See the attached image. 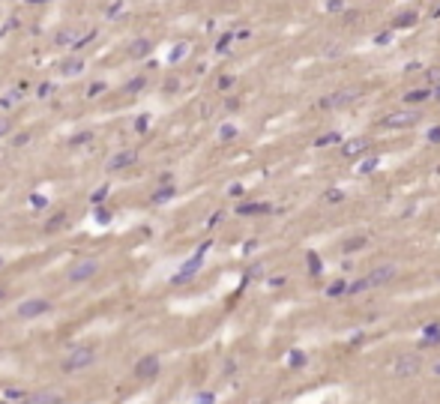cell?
I'll return each instance as SVG.
<instances>
[{"mask_svg": "<svg viewBox=\"0 0 440 404\" xmlns=\"http://www.w3.org/2000/svg\"><path fill=\"white\" fill-rule=\"evenodd\" d=\"M395 266L392 264H384V266H377V270H371L369 276H362V279H356L348 287V294H362V291H371V287H380V284H389V281L395 279Z\"/></svg>", "mask_w": 440, "mask_h": 404, "instance_id": "6da1fadb", "label": "cell"}, {"mask_svg": "<svg viewBox=\"0 0 440 404\" xmlns=\"http://www.w3.org/2000/svg\"><path fill=\"white\" fill-rule=\"evenodd\" d=\"M99 270H102L99 258H81V261H75V264L66 270V281H69V284H84V281H90Z\"/></svg>", "mask_w": 440, "mask_h": 404, "instance_id": "7a4b0ae2", "label": "cell"}, {"mask_svg": "<svg viewBox=\"0 0 440 404\" xmlns=\"http://www.w3.org/2000/svg\"><path fill=\"white\" fill-rule=\"evenodd\" d=\"M93 362H96L93 348H75V351L66 353V359H63V371H66V374H75V371L90 369Z\"/></svg>", "mask_w": 440, "mask_h": 404, "instance_id": "3957f363", "label": "cell"}, {"mask_svg": "<svg viewBox=\"0 0 440 404\" xmlns=\"http://www.w3.org/2000/svg\"><path fill=\"white\" fill-rule=\"evenodd\" d=\"M389 371L395 374V377H416L419 371H423V356H416V353H401L392 365H389Z\"/></svg>", "mask_w": 440, "mask_h": 404, "instance_id": "277c9868", "label": "cell"}, {"mask_svg": "<svg viewBox=\"0 0 440 404\" xmlns=\"http://www.w3.org/2000/svg\"><path fill=\"white\" fill-rule=\"evenodd\" d=\"M356 99H359V90H335L330 96H323L317 102V108H345L351 102H356Z\"/></svg>", "mask_w": 440, "mask_h": 404, "instance_id": "5b68a950", "label": "cell"}, {"mask_svg": "<svg viewBox=\"0 0 440 404\" xmlns=\"http://www.w3.org/2000/svg\"><path fill=\"white\" fill-rule=\"evenodd\" d=\"M48 309H51V305H48V299H42V297L24 299V302L18 305V317H21V320H33V317L45 315Z\"/></svg>", "mask_w": 440, "mask_h": 404, "instance_id": "8992f818", "label": "cell"}, {"mask_svg": "<svg viewBox=\"0 0 440 404\" xmlns=\"http://www.w3.org/2000/svg\"><path fill=\"white\" fill-rule=\"evenodd\" d=\"M162 369V359H159L156 353H150V356H141L138 359V365H135V377L138 380H153Z\"/></svg>", "mask_w": 440, "mask_h": 404, "instance_id": "52a82bcc", "label": "cell"}, {"mask_svg": "<svg viewBox=\"0 0 440 404\" xmlns=\"http://www.w3.org/2000/svg\"><path fill=\"white\" fill-rule=\"evenodd\" d=\"M419 123V114L416 111H395V114H387L384 117V126L387 129H407V126Z\"/></svg>", "mask_w": 440, "mask_h": 404, "instance_id": "ba28073f", "label": "cell"}, {"mask_svg": "<svg viewBox=\"0 0 440 404\" xmlns=\"http://www.w3.org/2000/svg\"><path fill=\"white\" fill-rule=\"evenodd\" d=\"M21 404H63V392L60 389H39L33 395H27Z\"/></svg>", "mask_w": 440, "mask_h": 404, "instance_id": "9c48e42d", "label": "cell"}, {"mask_svg": "<svg viewBox=\"0 0 440 404\" xmlns=\"http://www.w3.org/2000/svg\"><path fill=\"white\" fill-rule=\"evenodd\" d=\"M369 150H371L369 138H351L341 144V156L345 159H356V156H362V153H369Z\"/></svg>", "mask_w": 440, "mask_h": 404, "instance_id": "30bf717a", "label": "cell"}, {"mask_svg": "<svg viewBox=\"0 0 440 404\" xmlns=\"http://www.w3.org/2000/svg\"><path fill=\"white\" fill-rule=\"evenodd\" d=\"M78 42H81V33L75 27H60L54 33V45H60V48H75Z\"/></svg>", "mask_w": 440, "mask_h": 404, "instance_id": "8fae6325", "label": "cell"}, {"mask_svg": "<svg viewBox=\"0 0 440 404\" xmlns=\"http://www.w3.org/2000/svg\"><path fill=\"white\" fill-rule=\"evenodd\" d=\"M135 162H138V153H135V150H123V153L108 159V171H123V168L135 165Z\"/></svg>", "mask_w": 440, "mask_h": 404, "instance_id": "7c38bea8", "label": "cell"}, {"mask_svg": "<svg viewBox=\"0 0 440 404\" xmlns=\"http://www.w3.org/2000/svg\"><path fill=\"white\" fill-rule=\"evenodd\" d=\"M84 69V60H81V57H75V60H63V63H60V75H78V72Z\"/></svg>", "mask_w": 440, "mask_h": 404, "instance_id": "4fadbf2b", "label": "cell"}, {"mask_svg": "<svg viewBox=\"0 0 440 404\" xmlns=\"http://www.w3.org/2000/svg\"><path fill=\"white\" fill-rule=\"evenodd\" d=\"M431 93H434V90H410V93L405 96V102L407 105H419V102H425V99H431Z\"/></svg>", "mask_w": 440, "mask_h": 404, "instance_id": "5bb4252c", "label": "cell"}, {"mask_svg": "<svg viewBox=\"0 0 440 404\" xmlns=\"http://www.w3.org/2000/svg\"><path fill=\"white\" fill-rule=\"evenodd\" d=\"M150 51H153V45H150L147 39H135V42H132V48H129L132 57H147Z\"/></svg>", "mask_w": 440, "mask_h": 404, "instance_id": "9a60e30c", "label": "cell"}, {"mask_svg": "<svg viewBox=\"0 0 440 404\" xmlns=\"http://www.w3.org/2000/svg\"><path fill=\"white\" fill-rule=\"evenodd\" d=\"M195 270H201V252H198V255H195L192 261H189V264H186L183 270H180V276H177V281H180V279H189V276H192Z\"/></svg>", "mask_w": 440, "mask_h": 404, "instance_id": "2e32d148", "label": "cell"}, {"mask_svg": "<svg viewBox=\"0 0 440 404\" xmlns=\"http://www.w3.org/2000/svg\"><path fill=\"white\" fill-rule=\"evenodd\" d=\"M261 213H270L266 204H243L240 207V216H261Z\"/></svg>", "mask_w": 440, "mask_h": 404, "instance_id": "e0dca14e", "label": "cell"}, {"mask_svg": "<svg viewBox=\"0 0 440 404\" xmlns=\"http://www.w3.org/2000/svg\"><path fill=\"white\" fill-rule=\"evenodd\" d=\"M63 225H66V213H57V216H51L42 228H45V230H57V228H63Z\"/></svg>", "mask_w": 440, "mask_h": 404, "instance_id": "ac0fdd59", "label": "cell"}, {"mask_svg": "<svg viewBox=\"0 0 440 404\" xmlns=\"http://www.w3.org/2000/svg\"><path fill=\"white\" fill-rule=\"evenodd\" d=\"M335 141H341V138H338L335 132H327V135H320L315 144H317V147H330V144H335Z\"/></svg>", "mask_w": 440, "mask_h": 404, "instance_id": "d6986e66", "label": "cell"}, {"mask_svg": "<svg viewBox=\"0 0 440 404\" xmlns=\"http://www.w3.org/2000/svg\"><path fill=\"white\" fill-rule=\"evenodd\" d=\"M219 138L222 141H231V138H237V126H222V129H219Z\"/></svg>", "mask_w": 440, "mask_h": 404, "instance_id": "ffe728a7", "label": "cell"}, {"mask_svg": "<svg viewBox=\"0 0 440 404\" xmlns=\"http://www.w3.org/2000/svg\"><path fill=\"white\" fill-rule=\"evenodd\" d=\"M144 84H147V78H144V75H141V78H132V81L126 84V93H135V90H141Z\"/></svg>", "mask_w": 440, "mask_h": 404, "instance_id": "44dd1931", "label": "cell"}, {"mask_svg": "<svg viewBox=\"0 0 440 404\" xmlns=\"http://www.w3.org/2000/svg\"><path fill=\"white\" fill-rule=\"evenodd\" d=\"M327 294H330V297H338V294H348V281H335V284L330 287V291H327Z\"/></svg>", "mask_w": 440, "mask_h": 404, "instance_id": "7402d4cb", "label": "cell"}, {"mask_svg": "<svg viewBox=\"0 0 440 404\" xmlns=\"http://www.w3.org/2000/svg\"><path fill=\"white\" fill-rule=\"evenodd\" d=\"M9 132H12V120H9V117H0V138L9 135Z\"/></svg>", "mask_w": 440, "mask_h": 404, "instance_id": "603a6c76", "label": "cell"}, {"mask_svg": "<svg viewBox=\"0 0 440 404\" xmlns=\"http://www.w3.org/2000/svg\"><path fill=\"white\" fill-rule=\"evenodd\" d=\"M102 90H105V81H96V84H90L87 96H102Z\"/></svg>", "mask_w": 440, "mask_h": 404, "instance_id": "cb8c5ba5", "label": "cell"}, {"mask_svg": "<svg viewBox=\"0 0 440 404\" xmlns=\"http://www.w3.org/2000/svg\"><path fill=\"white\" fill-rule=\"evenodd\" d=\"M291 365H297V369H299V365H305V353H291Z\"/></svg>", "mask_w": 440, "mask_h": 404, "instance_id": "d4e9b609", "label": "cell"}, {"mask_svg": "<svg viewBox=\"0 0 440 404\" xmlns=\"http://www.w3.org/2000/svg\"><path fill=\"white\" fill-rule=\"evenodd\" d=\"M171 195H174V189H171V186H168V189H165V192H156V195H153V201H168V198H171Z\"/></svg>", "mask_w": 440, "mask_h": 404, "instance_id": "484cf974", "label": "cell"}, {"mask_svg": "<svg viewBox=\"0 0 440 404\" xmlns=\"http://www.w3.org/2000/svg\"><path fill=\"white\" fill-rule=\"evenodd\" d=\"M359 246H366V237H359V240H351V243H345V248H348V252H353V248H359Z\"/></svg>", "mask_w": 440, "mask_h": 404, "instance_id": "4316f807", "label": "cell"}, {"mask_svg": "<svg viewBox=\"0 0 440 404\" xmlns=\"http://www.w3.org/2000/svg\"><path fill=\"white\" fill-rule=\"evenodd\" d=\"M425 338H428V341H431V338H437V341H440V326H428V330H425Z\"/></svg>", "mask_w": 440, "mask_h": 404, "instance_id": "83f0119b", "label": "cell"}, {"mask_svg": "<svg viewBox=\"0 0 440 404\" xmlns=\"http://www.w3.org/2000/svg\"><path fill=\"white\" fill-rule=\"evenodd\" d=\"M327 9H330V12H338V9H345V0H330V3H327Z\"/></svg>", "mask_w": 440, "mask_h": 404, "instance_id": "f1b7e54d", "label": "cell"}, {"mask_svg": "<svg viewBox=\"0 0 440 404\" xmlns=\"http://www.w3.org/2000/svg\"><path fill=\"white\" fill-rule=\"evenodd\" d=\"M374 168H377V159H369V162H362V165H359V171H362V174H366V171H374Z\"/></svg>", "mask_w": 440, "mask_h": 404, "instance_id": "f546056e", "label": "cell"}, {"mask_svg": "<svg viewBox=\"0 0 440 404\" xmlns=\"http://www.w3.org/2000/svg\"><path fill=\"white\" fill-rule=\"evenodd\" d=\"M27 141H30V135H27V132H21V135H15V141H12V144H15V147H24Z\"/></svg>", "mask_w": 440, "mask_h": 404, "instance_id": "4dcf8cb0", "label": "cell"}, {"mask_svg": "<svg viewBox=\"0 0 440 404\" xmlns=\"http://www.w3.org/2000/svg\"><path fill=\"white\" fill-rule=\"evenodd\" d=\"M428 81H431V84H437V90H440V69L428 72Z\"/></svg>", "mask_w": 440, "mask_h": 404, "instance_id": "1f68e13d", "label": "cell"}, {"mask_svg": "<svg viewBox=\"0 0 440 404\" xmlns=\"http://www.w3.org/2000/svg\"><path fill=\"white\" fill-rule=\"evenodd\" d=\"M186 51H189V48H186V42H183V45H180V48H177V51L171 54V60H180V57H183Z\"/></svg>", "mask_w": 440, "mask_h": 404, "instance_id": "d6a6232c", "label": "cell"}, {"mask_svg": "<svg viewBox=\"0 0 440 404\" xmlns=\"http://www.w3.org/2000/svg\"><path fill=\"white\" fill-rule=\"evenodd\" d=\"M87 138H90L87 132H81V135H75V138H72V144H84V141H87Z\"/></svg>", "mask_w": 440, "mask_h": 404, "instance_id": "836d02e7", "label": "cell"}, {"mask_svg": "<svg viewBox=\"0 0 440 404\" xmlns=\"http://www.w3.org/2000/svg\"><path fill=\"white\" fill-rule=\"evenodd\" d=\"M410 21H416V15H401L398 18V24H410Z\"/></svg>", "mask_w": 440, "mask_h": 404, "instance_id": "e575fe53", "label": "cell"}, {"mask_svg": "<svg viewBox=\"0 0 440 404\" xmlns=\"http://www.w3.org/2000/svg\"><path fill=\"white\" fill-rule=\"evenodd\" d=\"M428 138H431V141H440V129H431V132H428Z\"/></svg>", "mask_w": 440, "mask_h": 404, "instance_id": "d590c367", "label": "cell"}, {"mask_svg": "<svg viewBox=\"0 0 440 404\" xmlns=\"http://www.w3.org/2000/svg\"><path fill=\"white\" fill-rule=\"evenodd\" d=\"M434 377H440V359L434 362Z\"/></svg>", "mask_w": 440, "mask_h": 404, "instance_id": "8d00e7d4", "label": "cell"}, {"mask_svg": "<svg viewBox=\"0 0 440 404\" xmlns=\"http://www.w3.org/2000/svg\"><path fill=\"white\" fill-rule=\"evenodd\" d=\"M3 297H6V287H0V299H3Z\"/></svg>", "mask_w": 440, "mask_h": 404, "instance_id": "74e56055", "label": "cell"}, {"mask_svg": "<svg viewBox=\"0 0 440 404\" xmlns=\"http://www.w3.org/2000/svg\"><path fill=\"white\" fill-rule=\"evenodd\" d=\"M0 266H3V258H0Z\"/></svg>", "mask_w": 440, "mask_h": 404, "instance_id": "f35d334b", "label": "cell"}]
</instances>
